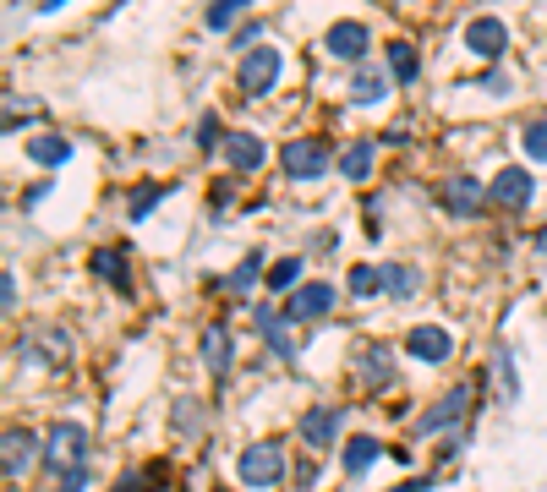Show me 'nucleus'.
Here are the masks:
<instances>
[{
    "mask_svg": "<svg viewBox=\"0 0 547 492\" xmlns=\"http://www.w3.org/2000/svg\"><path fill=\"white\" fill-rule=\"evenodd\" d=\"M236 476H241V487H252V492L279 487V482L290 476V454H285V443H274V438L247 443V449L236 454Z\"/></svg>",
    "mask_w": 547,
    "mask_h": 492,
    "instance_id": "nucleus-1",
    "label": "nucleus"
},
{
    "mask_svg": "<svg viewBox=\"0 0 547 492\" xmlns=\"http://www.w3.org/2000/svg\"><path fill=\"white\" fill-rule=\"evenodd\" d=\"M279 72H285V55H279L274 44L247 50V55L236 61V88H241V99H263V93H274Z\"/></svg>",
    "mask_w": 547,
    "mask_h": 492,
    "instance_id": "nucleus-2",
    "label": "nucleus"
},
{
    "mask_svg": "<svg viewBox=\"0 0 547 492\" xmlns=\"http://www.w3.org/2000/svg\"><path fill=\"white\" fill-rule=\"evenodd\" d=\"M329 143L323 137H290L285 148H279V170H285V181H323L329 175Z\"/></svg>",
    "mask_w": 547,
    "mask_h": 492,
    "instance_id": "nucleus-3",
    "label": "nucleus"
},
{
    "mask_svg": "<svg viewBox=\"0 0 547 492\" xmlns=\"http://www.w3.org/2000/svg\"><path fill=\"white\" fill-rule=\"evenodd\" d=\"M487 197H493L504 214H526L531 197H537V181H531V170H520V164H504V170L487 181Z\"/></svg>",
    "mask_w": 547,
    "mask_h": 492,
    "instance_id": "nucleus-4",
    "label": "nucleus"
},
{
    "mask_svg": "<svg viewBox=\"0 0 547 492\" xmlns=\"http://www.w3.org/2000/svg\"><path fill=\"white\" fill-rule=\"evenodd\" d=\"M471 394H476V383H455V389H444L433 410H422V416H416V438H427V432H444V427H455V421H465Z\"/></svg>",
    "mask_w": 547,
    "mask_h": 492,
    "instance_id": "nucleus-5",
    "label": "nucleus"
},
{
    "mask_svg": "<svg viewBox=\"0 0 547 492\" xmlns=\"http://www.w3.org/2000/svg\"><path fill=\"white\" fill-rule=\"evenodd\" d=\"M334 301H340V290L329 279H307L296 296H285V323H312L323 312H334Z\"/></svg>",
    "mask_w": 547,
    "mask_h": 492,
    "instance_id": "nucleus-6",
    "label": "nucleus"
},
{
    "mask_svg": "<svg viewBox=\"0 0 547 492\" xmlns=\"http://www.w3.org/2000/svg\"><path fill=\"white\" fill-rule=\"evenodd\" d=\"M83 454H88V432L77 427V421H55V427H50V443H44V460H50V471L66 476V460L83 465Z\"/></svg>",
    "mask_w": 547,
    "mask_h": 492,
    "instance_id": "nucleus-7",
    "label": "nucleus"
},
{
    "mask_svg": "<svg viewBox=\"0 0 547 492\" xmlns=\"http://www.w3.org/2000/svg\"><path fill=\"white\" fill-rule=\"evenodd\" d=\"M465 50L482 55V61H504V50H509V22H504V17H471V22H465Z\"/></svg>",
    "mask_w": 547,
    "mask_h": 492,
    "instance_id": "nucleus-8",
    "label": "nucleus"
},
{
    "mask_svg": "<svg viewBox=\"0 0 547 492\" xmlns=\"http://www.w3.org/2000/svg\"><path fill=\"white\" fill-rule=\"evenodd\" d=\"M323 50H329L334 61H356V66H362V55L372 50V33H367V22H356V17L334 22V28L323 33Z\"/></svg>",
    "mask_w": 547,
    "mask_h": 492,
    "instance_id": "nucleus-9",
    "label": "nucleus"
},
{
    "mask_svg": "<svg viewBox=\"0 0 547 492\" xmlns=\"http://www.w3.org/2000/svg\"><path fill=\"white\" fill-rule=\"evenodd\" d=\"M405 350H411L416 361H427V367H438V361L455 356V334L438 328V323H416L411 334H405Z\"/></svg>",
    "mask_w": 547,
    "mask_h": 492,
    "instance_id": "nucleus-10",
    "label": "nucleus"
},
{
    "mask_svg": "<svg viewBox=\"0 0 547 492\" xmlns=\"http://www.w3.org/2000/svg\"><path fill=\"white\" fill-rule=\"evenodd\" d=\"M340 421H345L340 405H312L307 416L296 421V432H301V443H307V449H329V443L340 438Z\"/></svg>",
    "mask_w": 547,
    "mask_h": 492,
    "instance_id": "nucleus-11",
    "label": "nucleus"
},
{
    "mask_svg": "<svg viewBox=\"0 0 547 492\" xmlns=\"http://www.w3.org/2000/svg\"><path fill=\"white\" fill-rule=\"evenodd\" d=\"M444 208L460 214V219H476L487 208V186L476 181V175H449L444 181Z\"/></svg>",
    "mask_w": 547,
    "mask_h": 492,
    "instance_id": "nucleus-12",
    "label": "nucleus"
},
{
    "mask_svg": "<svg viewBox=\"0 0 547 492\" xmlns=\"http://www.w3.org/2000/svg\"><path fill=\"white\" fill-rule=\"evenodd\" d=\"M33 460H39V438H33L28 427H11V432H6V449H0L6 482H22V476L33 471Z\"/></svg>",
    "mask_w": 547,
    "mask_h": 492,
    "instance_id": "nucleus-13",
    "label": "nucleus"
},
{
    "mask_svg": "<svg viewBox=\"0 0 547 492\" xmlns=\"http://www.w3.org/2000/svg\"><path fill=\"white\" fill-rule=\"evenodd\" d=\"M225 159H230V170L258 175V170H263V159H269V148H263V137H258V132H230V137H225Z\"/></svg>",
    "mask_w": 547,
    "mask_h": 492,
    "instance_id": "nucleus-14",
    "label": "nucleus"
},
{
    "mask_svg": "<svg viewBox=\"0 0 547 492\" xmlns=\"http://www.w3.org/2000/svg\"><path fill=\"white\" fill-rule=\"evenodd\" d=\"M197 356H203V367L214 372V378H225V372H230V356H236V345H230V328H225V323H208L203 339H197Z\"/></svg>",
    "mask_w": 547,
    "mask_h": 492,
    "instance_id": "nucleus-15",
    "label": "nucleus"
},
{
    "mask_svg": "<svg viewBox=\"0 0 547 492\" xmlns=\"http://www.w3.org/2000/svg\"><path fill=\"white\" fill-rule=\"evenodd\" d=\"M356 372H362V383H372V389H383V383L394 378V350L383 345V339H372V345L356 350Z\"/></svg>",
    "mask_w": 547,
    "mask_h": 492,
    "instance_id": "nucleus-16",
    "label": "nucleus"
},
{
    "mask_svg": "<svg viewBox=\"0 0 547 492\" xmlns=\"http://www.w3.org/2000/svg\"><path fill=\"white\" fill-rule=\"evenodd\" d=\"M22 154H28L33 164H44V170H61V164L72 159V137H61V132H39V137H28V143H22Z\"/></svg>",
    "mask_w": 547,
    "mask_h": 492,
    "instance_id": "nucleus-17",
    "label": "nucleus"
},
{
    "mask_svg": "<svg viewBox=\"0 0 547 492\" xmlns=\"http://www.w3.org/2000/svg\"><path fill=\"white\" fill-rule=\"evenodd\" d=\"M252 323H258V334L269 339V350H274L279 361H296V339H290V328L279 323L274 307H252Z\"/></svg>",
    "mask_w": 547,
    "mask_h": 492,
    "instance_id": "nucleus-18",
    "label": "nucleus"
},
{
    "mask_svg": "<svg viewBox=\"0 0 547 492\" xmlns=\"http://www.w3.org/2000/svg\"><path fill=\"white\" fill-rule=\"evenodd\" d=\"M389 99V72L383 66H356V77H351V104H383Z\"/></svg>",
    "mask_w": 547,
    "mask_h": 492,
    "instance_id": "nucleus-19",
    "label": "nucleus"
},
{
    "mask_svg": "<svg viewBox=\"0 0 547 492\" xmlns=\"http://www.w3.org/2000/svg\"><path fill=\"white\" fill-rule=\"evenodd\" d=\"M93 274L104 279V285H115V296H132V274H126V252H110V246H99V252L88 257Z\"/></svg>",
    "mask_w": 547,
    "mask_h": 492,
    "instance_id": "nucleus-20",
    "label": "nucleus"
},
{
    "mask_svg": "<svg viewBox=\"0 0 547 492\" xmlns=\"http://www.w3.org/2000/svg\"><path fill=\"white\" fill-rule=\"evenodd\" d=\"M170 192H176V181H143V186H137V192H132V203H126V214H132V225H143V219L154 214V208L165 203Z\"/></svg>",
    "mask_w": 547,
    "mask_h": 492,
    "instance_id": "nucleus-21",
    "label": "nucleus"
},
{
    "mask_svg": "<svg viewBox=\"0 0 547 492\" xmlns=\"http://www.w3.org/2000/svg\"><path fill=\"white\" fill-rule=\"evenodd\" d=\"M378 454H383L378 438H351V443H345V476H351V482H362L372 465H378Z\"/></svg>",
    "mask_w": 547,
    "mask_h": 492,
    "instance_id": "nucleus-22",
    "label": "nucleus"
},
{
    "mask_svg": "<svg viewBox=\"0 0 547 492\" xmlns=\"http://www.w3.org/2000/svg\"><path fill=\"white\" fill-rule=\"evenodd\" d=\"M372 159H378V143H372V137H356V143L340 154V175H345V181H367Z\"/></svg>",
    "mask_w": 547,
    "mask_h": 492,
    "instance_id": "nucleus-23",
    "label": "nucleus"
},
{
    "mask_svg": "<svg viewBox=\"0 0 547 492\" xmlns=\"http://www.w3.org/2000/svg\"><path fill=\"white\" fill-rule=\"evenodd\" d=\"M389 77H394V82H405V88H411V82L422 77V55H416L405 39H394V44H389Z\"/></svg>",
    "mask_w": 547,
    "mask_h": 492,
    "instance_id": "nucleus-24",
    "label": "nucleus"
},
{
    "mask_svg": "<svg viewBox=\"0 0 547 492\" xmlns=\"http://www.w3.org/2000/svg\"><path fill=\"white\" fill-rule=\"evenodd\" d=\"M301 257H279V263L269 268V290H279V296H296L301 285H307V279H301Z\"/></svg>",
    "mask_w": 547,
    "mask_h": 492,
    "instance_id": "nucleus-25",
    "label": "nucleus"
},
{
    "mask_svg": "<svg viewBox=\"0 0 547 492\" xmlns=\"http://www.w3.org/2000/svg\"><path fill=\"white\" fill-rule=\"evenodd\" d=\"M493 378H498V389H504V405H515V400H520V372H515V356H509V345L493 350Z\"/></svg>",
    "mask_w": 547,
    "mask_h": 492,
    "instance_id": "nucleus-26",
    "label": "nucleus"
},
{
    "mask_svg": "<svg viewBox=\"0 0 547 492\" xmlns=\"http://www.w3.org/2000/svg\"><path fill=\"white\" fill-rule=\"evenodd\" d=\"M383 279H389V296L394 301H411L416 290H422V274H416V268H405V263H383Z\"/></svg>",
    "mask_w": 547,
    "mask_h": 492,
    "instance_id": "nucleus-27",
    "label": "nucleus"
},
{
    "mask_svg": "<svg viewBox=\"0 0 547 492\" xmlns=\"http://www.w3.org/2000/svg\"><path fill=\"white\" fill-rule=\"evenodd\" d=\"M165 482H170L165 465H143V471L121 476V487H115V492H165Z\"/></svg>",
    "mask_w": 547,
    "mask_h": 492,
    "instance_id": "nucleus-28",
    "label": "nucleus"
},
{
    "mask_svg": "<svg viewBox=\"0 0 547 492\" xmlns=\"http://www.w3.org/2000/svg\"><path fill=\"white\" fill-rule=\"evenodd\" d=\"M258 274H263V252H247V257H241V268L225 279V290H241V296H247V290L258 285ZM263 279H269V274H263Z\"/></svg>",
    "mask_w": 547,
    "mask_h": 492,
    "instance_id": "nucleus-29",
    "label": "nucleus"
},
{
    "mask_svg": "<svg viewBox=\"0 0 547 492\" xmlns=\"http://www.w3.org/2000/svg\"><path fill=\"white\" fill-rule=\"evenodd\" d=\"M378 290H389V279H383V268H351V296H378Z\"/></svg>",
    "mask_w": 547,
    "mask_h": 492,
    "instance_id": "nucleus-30",
    "label": "nucleus"
},
{
    "mask_svg": "<svg viewBox=\"0 0 547 492\" xmlns=\"http://www.w3.org/2000/svg\"><path fill=\"white\" fill-rule=\"evenodd\" d=\"M520 143H526V154L537 159V164H547V115H542V121H526Z\"/></svg>",
    "mask_w": 547,
    "mask_h": 492,
    "instance_id": "nucleus-31",
    "label": "nucleus"
},
{
    "mask_svg": "<svg viewBox=\"0 0 547 492\" xmlns=\"http://www.w3.org/2000/svg\"><path fill=\"white\" fill-rule=\"evenodd\" d=\"M236 17H241V0H214L208 6V28H230Z\"/></svg>",
    "mask_w": 547,
    "mask_h": 492,
    "instance_id": "nucleus-32",
    "label": "nucleus"
},
{
    "mask_svg": "<svg viewBox=\"0 0 547 492\" xmlns=\"http://www.w3.org/2000/svg\"><path fill=\"white\" fill-rule=\"evenodd\" d=\"M197 148H219V115L203 110V121H197Z\"/></svg>",
    "mask_w": 547,
    "mask_h": 492,
    "instance_id": "nucleus-33",
    "label": "nucleus"
},
{
    "mask_svg": "<svg viewBox=\"0 0 547 492\" xmlns=\"http://www.w3.org/2000/svg\"><path fill=\"white\" fill-rule=\"evenodd\" d=\"M482 93H493V99H509V93H515V82H509V72H487V77H482Z\"/></svg>",
    "mask_w": 547,
    "mask_h": 492,
    "instance_id": "nucleus-34",
    "label": "nucleus"
},
{
    "mask_svg": "<svg viewBox=\"0 0 547 492\" xmlns=\"http://www.w3.org/2000/svg\"><path fill=\"white\" fill-rule=\"evenodd\" d=\"M83 487H88V465H72V471L55 482V492H83Z\"/></svg>",
    "mask_w": 547,
    "mask_h": 492,
    "instance_id": "nucleus-35",
    "label": "nucleus"
},
{
    "mask_svg": "<svg viewBox=\"0 0 547 492\" xmlns=\"http://www.w3.org/2000/svg\"><path fill=\"white\" fill-rule=\"evenodd\" d=\"M44 197H50V181H33L28 192H22V208H33V203H44Z\"/></svg>",
    "mask_w": 547,
    "mask_h": 492,
    "instance_id": "nucleus-36",
    "label": "nucleus"
},
{
    "mask_svg": "<svg viewBox=\"0 0 547 492\" xmlns=\"http://www.w3.org/2000/svg\"><path fill=\"white\" fill-rule=\"evenodd\" d=\"M0 301H6V312H17V279H0Z\"/></svg>",
    "mask_w": 547,
    "mask_h": 492,
    "instance_id": "nucleus-37",
    "label": "nucleus"
},
{
    "mask_svg": "<svg viewBox=\"0 0 547 492\" xmlns=\"http://www.w3.org/2000/svg\"><path fill=\"white\" fill-rule=\"evenodd\" d=\"M389 492H433V476H411V482L389 487Z\"/></svg>",
    "mask_w": 547,
    "mask_h": 492,
    "instance_id": "nucleus-38",
    "label": "nucleus"
},
{
    "mask_svg": "<svg viewBox=\"0 0 547 492\" xmlns=\"http://www.w3.org/2000/svg\"><path fill=\"white\" fill-rule=\"evenodd\" d=\"M537 252L547 257V230H537Z\"/></svg>",
    "mask_w": 547,
    "mask_h": 492,
    "instance_id": "nucleus-39",
    "label": "nucleus"
},
{
    "mask_svg": "<svg viewBox=\"0 0 547 492\" xmlns=\"http://www.w3.org/2000/svg\"><path fill=\"white\" fill-rule=\"evenodd\" d=\"M219 492H225V487H219Z\"/></svg>",
    "mask_w": 547,
    "mask_h": 492,
    "instance_id": "nucleus-40",
    "label": "nucleus"
}]
</instances>
